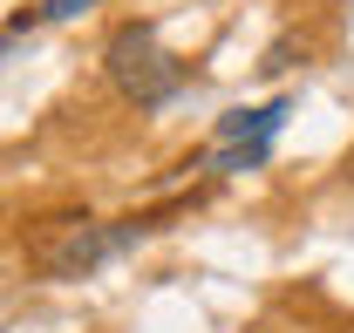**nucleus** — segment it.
Returning <instances> with one entry per match:
<instances>
[{
  "instance_id": "1",
  "label": "nucleus",
  "mask_w": 354,
  "mask_h": 333,
  "mask_svg": "<svg viewBox=\"0 0 354 333\" xmlns=\"http://www.w3.org/2000/svg\"><path fill=\"white\" fill-rule=\"evenodd\" d=\"M102 68H109V82L123 88L136 109H164V102L177 95V82H184L177 55H164L157 28H143V21L109 35V55H102Z\"/></svg>"
},
{
  "instance_id": "2",
  "label": "nucleus",
  "mask_w": 354,
  "mask_h": 333,
  "mask_svg": "<svg viewBox=\"0 0 354 333\" xmlns=\"http://www.w3.org/2000/svg\"><path fill=\"white\" fill-rule=\"evenodd\" d=\"M286 123V102H266V109H239V116H225L218 136H212V170H252L272 150V136Z\"/></svg>"
},
{
  "instance_id": "3",
  "label": "nucleus",
  "mask_w": 354,
  "mask_h": 333,
  "mask_svg": "<svg viewBox=\"0 0 354 333\" xmlns=\"http://www.w3.org/2000/svg\"><path fill=\"white\" fill-rule=\"evenodd\" d=\"M136 231H102V225H68V238L62 245L41 251V265L55 272V279H82V272H95L102 258H116V251L130 245Z\"/></svg>"
},
{
  "instance_id": "4",
  "label": "nucleus",
  "mask_w": 354,
  "mask_h": 333,
  "mask_svg": "<svg viewBox=\"0 0 354 333\" xmlns=\"http://www.w3.org/2000/svg\"><path fill=\"white\" fill-rule=\"evenodd\" d=\"M82 7H88V0H41L48 21H68V14H82Z\"/></svg>"
}]
</instances>
